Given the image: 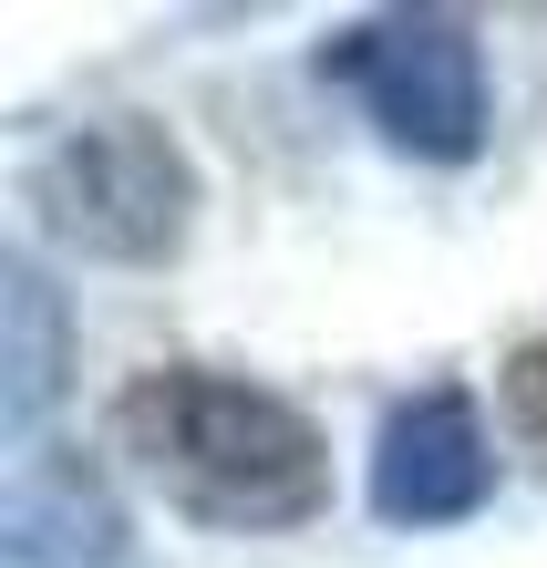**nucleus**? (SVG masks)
<instances>
[{"mask_svg":"<svg viewBox=\"0 0 547 568\" xmlns=\"http://www.w3.org/2000/svg\"><path fill=\"white\" fill-rule=\"evenodd\" d=\"M321 73L352 83L403 155L455 165V155H475V135H486V52H475V31L455 11L352 21L341 42H321Z\"/></svg>","mask_w":547,"mask_h":568,"instance_id":"3","label":"nucleus"},{"mask_svg":"<svg viewBox=\"0 0 547 568\" xmlns=\"http://www.w3.org/2000/svg\"><path fill=\"white\" fill-rule=\"evenodd\" d=\"M186 155L155 135L145 114H104L73 124L62 145H42L31 165V207L62 248L83 258H165L186 239Z\"/></svg>","mask_w":547,"mask_h":568,"instance_id":"2","label":"nucleus"},{"mask_svg":"<svg viewBox=\"0 0 547 568\" xmlns=\"http://www.w3.org/2000/svg\"><path fill=\"white\" fill-rule=\"evenodd\" d=\"M114 434L145 476L207 527H290L331 496V455L311 414H290L280 393L227 383V373H145L114 404Z\"/></svg>","mask_w":547,"mask_h":568,"instance_id":"1","label":"nucleus"},{"mask_svg":"<svg viewBox=\"0 0 547 568\" xmlns=\"http://www.w3.org/2000/svg\"><path fill=\"white\" fill-rule=\"evenodd\" d=\"M0 568H124V507L83 455L21 445L0 496Z\"/></svg>","mask_w":547,"mask_h":568,"instance_id":"5","label":"nucleus"},{"mask_svg":"<svg viewBox=\"0 0 547 568\" xmlns=\"http://www.w3.org/2000/svg\"><path fill=\"white\" fill-rule=\"evenodd\" d=\"M496 486V455H486V424H475L465 393H414L383 445H372V507L393 527H444V517H475Z\"/></svg>","mask_w":547,"mask_h":568,"instance_id":"4","label":"nucleus"},{"mask_svg":"<svg viewBox=\"0 0 547 568\" xmlns=\"http://www.w3.org/2000/svg\"><path fill=\"white\" fill-rule=\"evenodd\" d=\"M52 393H62V300L31 258H11L0 270V424L31 445Z\"/></svg>","mask_w":547,"mask_h":568,"instance_id":"6","label":"nucleus"},{"mask_svg":"<svg viewBox=\"0 0 547 568\" xmlns=\"http://www.w3.org/2000/svg\"><path fill=\"white\" fill-rule=\"evenodd\" d=\"M506 414H517L527 445H547V342H527L517 362H506Z\"/></svg>","mask_w":547,"mask_h":568,"instance_id":"7","label":"nucleus"}]
</instances>
